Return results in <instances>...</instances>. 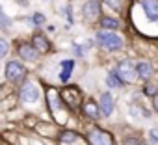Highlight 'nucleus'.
I'll return each mask as SVG.
<instances>
[{"mask_svg": "<svg viewBox=\"0 0 158 145\" xmlns=\"http://www.w3.org/2000/svg\"><path fill=\"white\" fill-rule=\"evenodd\" d=\"M117 77L123 80V82H134L136 80V69L130 61H121L119 67H117Z\"/></svg>", "mask_w": 158, "mask_h": 145, "instance_id": "obj_2", "label": "nucleus"}, {"mask_svg": "<svg viewBox=\"0 0 158 145\" xmlns=\"http://www.w3.org/2000/svg\"><path fill=\"white\" fill-rule=\"evenodd\" d=\"M8 50H10V47H8V41L0 39V58H4V56L8 54Z\"/></svg>", "mask_w": 158, "mask_h": 145, "instance_id": "obj_21", "label": "nucleus"}, {"mask_svg": "<svg viewBox=\"0 0 158 145\" xmlns=\"http://www.w3.org/2000/svg\"><path fill=\"white\" fill-rule=\"evenodd\" d=\"M104 4H106L108 8L119 11V10H121V4H123V0H104Z\"/></svg>", "mask_w": 158, "mask_h": 145, "instance_id": "obj_19", "label": "nucleus"}, {"mask_svg": "<svg viewBox=\"0 0 158 145\" xmlns=\"http://www.w3.org/2000/svg\"><path fill=\"white\" fill-rule=\"evenodd\" d=\"M123 145H145V143L139 141V139H136V138H128V139H125Z\"/></svg>", "mask_w": 158, "mask_h": 145, "instance_id": "obj_22", "label": "nucleus"}, {"mask_svg": "<svg viewBox=\"0 0 158 145\" xmlns=\"http://www.w3.org/2000/svg\"><path fill=\"white\" fill-rule=\"evenodd\" d=\"M97 41H99L104 48H108V50H117V48H121V45H123V39H121L119 35H115V34H110V32H101V34H97Z\"/></svg>", "mask_w": 158, "mask_h": 145, "instance_id": "obj_1", "label": "nucleus"}, {"mask_svg": "<svg viewBox=\"0 0 158 145\" xmlns=\"http://www.w3.org/2000/svg\"><path fill=\"white\" fill-rule=\"evenodd\" d=\"M84 112H86V115H89L91 119H97L99 117V110H97V106H95V102H88L86 104V108H84Z\"/></svg>", "mask_w": 158, "mask_h": 145, "instance_id": "obj_15", "label": "nucleus"}, {"mask_svg": "<svg viewBox=\"0 0 158 145\" xmlns=\"http://www.w3.org/2000/svg\"><path fill=\"white\" fill-rule=\"evenodd\" d=\"M101 23H102L104 28H117V26H119V21H117V19H112V17H104Z\"/></svg>", "mask_w": 158, "mask_h": 145, "instance_id": "obj_18", "label": "nucleus"}, {"mask_svg": "<svg viewBox=\"0 0 158 145\" xmlns=\"http://www.w3.org/2000/svg\"><path fill=\"white\" fill-rule=\"evenodd\" d=\"M21 99H23L24 102H35V101L39 99V91H37V88H35L34 84L26 82V84L23 86V89H21Z\"/></svg>", "mask_w": 158, "mask_h": 145, "instance_id": "obj_5", "label": "nucleus"}, {"mask_svg": "<svg viewBox=\"0 0 158 145\" xmlns=\"http://www.w3.org/2000/svg\"><path fill=\"white\" fill-rule=\"evenodd\" d=\"M154 106H156V112H158V97L154 99Z\"/></svg>", "mask_w": 158, "mask_h": 145, "instance_id": "obj_26", "label": "nucleus"}, {"mask_svg": "<svg viewBox=\"0 0 158 145\" xmlns=\"http://www.w3.org/2000/svg\"><path fill=\"white\" fill-rule=\"evenodd\" d=\"M136 75H139L141 78H149L151 75H152V67H151V63H147V61H139L138 63V69H136Z\"/></svg>", "mask_w": 158, "mask_h": 145, "instance_id": "obj_13", "label": "nucleus"}, {"mask_svg": "<svg viewBox=\"0 0 158 145\" xmlns=\"http://www.w3.org/2000/svg\"><path fill=\"white\" fill-rule=\"evenodd\" d=\"M149 143L151 145H158V128L149 130Z\"/></svg>", "mask_w": 158, "mask_h": 145, "instance_id": "obj_20", "label": "nucleus"}, {"mask_svg": "<svg viewBox=\"0 0 158 145\" xmlns=\"http://www.w3.org/2000/svg\"><path fill=\"white\" fill-rule=\"evenodd\" d=\"M141 8L149 21H158V0H141Z\"/></svg>", "mask_w": 158, "mask_h": 145, "instance_id": "obj_6", "label": "nucleus"}, {"mask_svg": "<svg viewBox=\"0 0 158 145\" xmlns=\"http://www.w3.org/2000/svg\"><path fill=\"white\" fill-rule=\"evenodd\" d=\"M0 26H2V28H8V26H10V21H8L2 13H0Z\"/></svg>", "mask_w": 158, "mask_h": 145, "instance_id": "obj_24", "label": "nucleus"}, {"mask_svg": "<svg viewBox=\"0 0 158 145\" xmlns=\"http://www.w3.org/2000/svg\"><path fill=\"white\" fill-rule=\"evenodd\" d=\"M19 54L23 56V60H28V61H34L37 58V50L34 47H30V45H23L19 48Z\"/></svg>", "mask_w": 158, "mask_h": 145, "instance_id": "obj_11", "label": "nucleus"}, {"mask_svg": "<svg viewBox=\"0 0 158 145\" xmlns=\"http://www.w3.org/2000/svg\"><path fill=\"white\" fill-rule=\"evenodd\" d=\"M34 23L35 24H43L45 23V15L43 13H34Z\"/></svg>", "mask_w": 158, "mask_h": 145, "instance_id": "obj_23", "label": "nucleus"}, {"mask_svg": "<svg viewBox=\"0 0 158 145\" xmlns=\"http://www.w3.org/2000/svg\"><path fill=\"white\" fill-rule=\"evenodd\" d=\"M99 13H101V6H99L97 0H88V2L84 4V15H86V19L93 21V19L99 17Z\"/></svg>", "mask_w": 158, "mask_h": 145, "instance_id": "obj_7", "label": "nucleus"}, {"mask_svg": "<svg viewBox=\"0 0 158 145\" xmlns=\"http://www.w3.org/2000/svg\"><path fill=\"white\" fill-rule=\"evenodd\" d=\"M47 97H48V104H50V110L56 114V112L61 108V101H60V95H58V91H56V89H48Z\"/></svg>", "mask_w": 158, "mask_h": 145, "instance_id": "obj_10", "label": "nucleus"}, {"mask_svg": "<svg viewBox=\"0 0 158 145\" xmlns=\"http://www.w3.org/2000/svg\"><path fill=\"white\" fill-rule=\"evenodd\" d=\"M145 93H147V95H154V93H156V86H147V88H145Z\"/></svg>", "mask_w": 158, "mask_h": 145, "instance_id": "obj_25", "label": "nucleus"}, {"mask_svg": "<svg viewBox=\"0 0 158 145\" xmlns=\"http://www.w3.org/2000/svg\"><path fill=\"white\" fill-rule=\"evenodd\" d=\"M24 75H26V69H24L19 61H10V63L6 65V78H10L11 82L24 78Z\"/></svg>", "mask_w": 158, "mask_h": 145, "instance_id": "obj_4", "label": "nucleus"}, {"mask_svg": "<svg viewBox=\"0 0 158 145\" xmlns=\"http://www.w3.org/2000/svg\"><path fill=\"white\" fill-rule=\"evenodd\" d=\"M112 112H114V99H112L110 93H102V97H101V114L110 115Z\"/></svg>", "mask_w": 158, "mask_h": 145, "instance_id": "obj_9", "label": "nucleus"}, {"mask_svg": "<svg viewBox=\"0 0 158 145\" xmlns=\"http://www.w3.org/2000/svg\"><path fill=\"white\" fill-rule=\"evenodd\" d=\"M34 48L39 50V52H47V50L50 48V45H48V41H47L43 35H35V37H34Z\"/></svg>", "mask_w": 158, "mask_h": 145, "instance_id": "obj_14", "label": "nucleus"}, {"mask_svg": "<svg viewBox=\"0 0 158 145\" xmlns=\"http://www.w3.org/2000/svg\"><path fill=\"white\" fill-rule=\"evenodd\" d=\"M88 138H89V143H91V145H114L112 136H110L108 132L101 130V128H93Z\"/></svg>", "mask_w": 158, "mask_h": 145, "instance_id": "obj_3", "label": "nucleus"}, {"mask_svg": "<svg viewBox=\"0 0 158 145\" xmlns=\"http://www.w3.org/2000/svg\"><path fill=\"white\" fill-rule=\"evenodd\" d=\"M76 138H78V136H76L74 132H63V134L60 136V141H61V143H74Z\"/></svg>", "mask_w": 158, "mask_h": 145, "instance_id": "obj_16", "label": "nucleus"}, {"mask_svg": "<svg viewBox=\"0 0 158 145\" xmlns=\"http://www.w3.org/2000/svg\"><path fill=\"white\" fill-rule=\"evenodd\" d=\"M73 67H74V61H73V60H65V61H61V75H60V80H61V82H67V80H69Z\"/></svg>", "mask_w": 158, "mask_h": 145, "instance_id": "obj_12", "label": "nucleus"}, {"mask_svg": "<svg viewBox=\"0 0 158 145\" xmlns=\"http://www.w3.org/2000/svg\"><path fill=\"white\" fill-rule=\"evenodd\" d=\"M106 82H108L110 88H117V86L121 84V80H119V77H117V72H115V71H112L110 75H108V80H106Z\"/></svg>", "mask_w": 158, "mask_h": 145, "instance_id": "obj_17", "label": "nucleus"}, {"mask_svg": "<svg viewBox=\"0 0 158 145\" xmlns=\"http://www.w3.org/2000/svg\"><path fill=\"white\" fill-rule=\"evenodd\" d=\"M63 99L67 101V104L69 106H73V108H76L78 104H80V91H78L76 88H67L65 91H63Z\"/></svg>", "mask_w": 158, "mask_h": 145, "instance_id": "obj_8", "label": "nucleus"}]
</instances>
